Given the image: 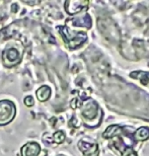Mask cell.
<instances>
[{
    "label": "cell",
    "instance_id": "cell-2",
    "mask_svg": "<svg viewBox=\"0 0 149 156\" xmlns=\"http://www.w3.org/2000/svg\"><path fill=\"white\" fill-rule=\"evenodd\" d=\"M23 55V49L21 47L20 49L16 47H7L2 52V61L3 64L6 67H13L15 65L20 64Z\"/></svg>",
    "mask_w": 149,
    "mask_h": 156
},
{
    "label": "cell",
    "instance_id": "cell-5",
    "mask_svg": "<svg viewBox=\"0 0 149 156\" xmlns=\"http://www.w3.org/2000/svg\"><path fill=\"white\" fill-rule=\"evenodd\" d=\"M87 1H67L65 3V10L68 14H75L87 7Z\"/></svg>",
    "mask_w": 149,
    "mask_h": 156
},
{
    "label": "cell",
    "instance_id": "cell-4",
    "mask_svg": "<svg viewBox=\"0 0 149 156\" xmlns=\"http://www.w3.org/2000/svg\"><path fill=\"white\" fill-rule=\"evenodd\" d=\"M98 108L97 104L92 99H88L86 101V104H84V105L82 107L81 115L86 122H91L95 120L98 115L101 116V113L98 114Z\"/></svg>",
    "mask_w": 149,
    "mask_h": 156
},
{
    "label": "cell",
    "instance_id": "cell-10",
    "mask_svg": "<svg viewBox=\"0 0 149 156\" xmlns=\"http://www.w3.org/2000/svg\"><path fill=\"white\" fill-rule=\"evenodd\" d=\"M135 138L137 140H147L149 138V129L147 127H142L135 132Z\"/></svg>",
    "mask_w": 149,
    "mask_h": 156
},
{
    "label": "cell",
    "instance_id": "cell-7",
    "mask_svg": "<svg viewBox=\"0 0 149 156\" xmlns=\"http://www.w3.org/2000/svg\"><path fill=\"white\" fill-rule=\"evenodd\" d=\"M79 149L83 152L84 156H94V154L98 153V145L97 144H90L88 142H85L81 140L78 143Z\"/></svg>",
    "mask_w": 149,
    "mask_h": 156
},
{
    "label": "cell",
    "instance_id": "cell-6",
    "mask_svg": "<svg viewBox=\"0 0 149 156\" xmlns=\"http://www.w3.org/2000/svg\"><path fill=\"white\" fill-rule=\"evenodd\" d=\"M21 156H38L41 152V146L37 142H27L21 147Z\"/></svg>",
    "mask_w": 149,
    "mask_h": 156
},
{
    "label": "cell",
    "instance_id": "cell-12",
    "mask_svg": "<svg viewBox=\"0 0 149 156\" xmlns=\"http://www.w3.org/2000/svg\"><path fill=\"white\" fill-rule=\"evenodd\" d=\"M122 156H137V154H136V152L132 148H128L127 150L123 152Z\"/></svg>",
    "mask_w": 149,
    "mask_h": 156
},
{
    "label": "cell",
    "instance_id": "cell-9",
    "mask_svg": "<svg viewBox=\"0 0 149 156\" xmlns=\"http://www.w3.org/2000/svg\"><path fill=\"white\" fill-rule=\"evenodd\" d=\"M51 92H52L51 88L47 85H44V86H41L37 90L36 94L40 101H48L49 98L51 96Z\"/></svg>",
    "mask_w": 149,
    "mask_h": 156
},
{
    "label": "cell",
    "instance_id": "cell-8",
    "mask_svg": "<svg viewBox=\"0 0 149 156\" xmlns=\"http://www.w3.org/2000/svg\"><path fill=\"white\" fill-rule=\"evenodd\" d=\"M70 23H72L74 27H91V18L88 14H85L83 16L79 17H74L70 20Z\"/></svg>",
    "mask_w": 149,
    "mask_h": 156
},
{
    "label": "cell",
    "instance_id": "cell-1",
    "mask_svg": "<svg viewBox=\"0 0 149 156\" xmlns=\"http://www.w3.org/2000/svg\"><path fill=\"white\" fill-rule=\"evenodd\" d=\"M58 30H60V34L63 37L66 46L70 49L78 48L87 40V36L84 33L71 32L67 27H59Z\"/></svg>",
    "mask_w": 149,
    "mask_h": 156
},
{
    "label": "cell",
    "instance_id": "cell-11",
    "mask_svg": "<svg viewBox=\"0 0 149 156\" xmlns=\"http://www.w3.org/2000/svg\"><path fill=\"white\" fill-rule=\"evenodd\" d=\"M64 138H65V136H64L63 132H61V131H59V132L55 133V135H54V140H55V141L57 142V143L63 142V141H64Z\"/></svg>",
    "mask_w": 149,
    "mask_h": 156
},
{
    "label": "cell",
    "instance_id": "cell-3",
    "mask_svg": "<svg viewBox=\"0 0 149 156\" xmlns=\"http://www.w3.org/2000/svg\"><path fill=\"white\" fill-rule=\"evenodd\" d=\"M16 115V107L11 101H0V126L9 124Z\"/></svg>",
    "mask_w": 149,
    "mask_h": 156
},
{
    "label": "cell",
    "instance_id": "cell-13",
    "mask_svg": "<svg viewBox=\"0 0 149 156\" xmlns=\"http://www.w3.org/2000/svg\"><path fill=\"white\" fill-rule=\"evenodd\" d=\"M24 104H26L27 107H32V105H34V98L33 96H27L26 98H24Z\"/></svg>",
    "mask_w": 149,
    "mask_h": 156
}]
</instances>
